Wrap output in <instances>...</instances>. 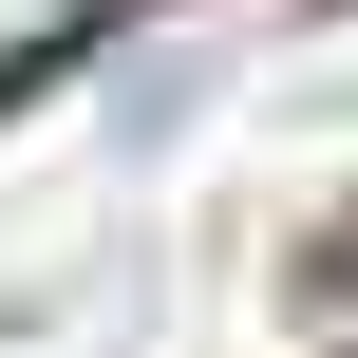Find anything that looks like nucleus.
I'll use <instances>...</instances> for the list:
<instances>
[{
  "mask_svg": "<svg viewBox=\"0 0 358 358\" xmlns=\"http://www.w3.org/2000/svg\"><path fill=\"white\" fill-rule=\"evenodd\" d=\"M94 19H113V0H0V94H19V76H57Z\"/></svg>",
  "mask_w": 358,
  "mask_h": 358,
  "instance_id": "1",
  "label": "nucleus"
}]
</instances>
